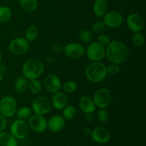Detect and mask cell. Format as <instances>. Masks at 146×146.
Wrapping results in <instances>:
<instances>
[{"label":"cell","mask_w":146,"mask_h":146,"mask_svg":"<svg viewBox=\"0 0 146 146\" xmlns=\"http://www.w3.org/2000/svg\"><path fill=\"white\" fill-rule=\"evenodd\" d=\"M108 4L106 0H96L94 2L93 11L97 17H102L108 12Z\"/></svg>","instance_id":"d6986e66"},{"label":"cell","mask_w":146,"mask_h":146,"mask_svg":"<svg viewBox=\"0 0 146 146\" xmlns=\"http://www.w3.org/2000/svg\"><path fill=\"white\" fill-rule=\"evenodd\" d=\"M16 114H17V116L19 119L27 121L32 115V110L29 107L23 106L17 110Z\"/></svg>","instance_id":"603a6c76"},{"label":"cell","mask_w":146,"mask_h":146,"mask_svg":"<svg viewBox=\"0 0 146 146\" xmlns=\"http://www.w3.org/2000/svg\"><path fill=\"white\" fill-rule=\"evenodd\" d=\"M11 17V11L9 7L0 6V24L7 23Z\"/></svg>","instance_id":"484cf974"},{"label":"cell","mask_w":146,"mask_h":146,"mask_svg":"<svg viewBox=\"0 0 146 146\" xmlns=\"http://www.w3.org/2000/svg\"><path fill=\"white\" fill-rule=\"evenodd\" d=\"M19 4L21 8L28 12L36 11L38 7L37 0H19Z\"/></svg>","instance_id":"7402d4cb"},{"label":"cell","mask_w":146,"mask_h":146,"mask_svg":"<svg viewBox=\"0 0 146 146\" xmlns=\"http://www.w3.org/2000/svg\"><path fill=\"white\" fill-rule=\"evenodd\" d=\"M29 126L34 132L41 133L47 128V121L43 115L34 114L29 118Z\"/></svg>","instance_id":"8fae6325"},{"label":"cell","mask_w":146,"mask_h":146,"mask_svg":"<svg viewBox=\"0 0 146 146\" xmlns=\"http://www.w3.org/2000/svg\"><path fill=\"white\" fill-rule=\"evenodd\" d=\"M32 111L35 114L44 115L51 111L52 107L51 100L46 96H38L32 101Z\"/></svg>","instance_id":"277c9868"},{"label":"cell","mask_w":146,"mask_h":146,"mask_svg":"<svg viewBox=\"0 0 146 146\" xmlns=\"http://www.w3.org/2000/svg\"><path fill=\"white\" fill-rule=\"evenodd\" d=\"M44 86L48 92L54 94L59 91L61 88V82L58 76L54 74H48L44 78Z\"/></svg>","instance_id":"5bb4252c"},{"label":"cell","mask_w":146,"mask_h":146,"mask_svg":"<svg viewBox=\"0 0 146 146\" xmlns=\"http://www.w3.org/2000/svg\"><path fill=\"white\" fill-rule=\"evenodd\" d=\"M29 133L28 123L24 120H16L10 127V133L18 140H23L27 138Z\"/></svg>","instance_id":"8992f818"},{"label":"cell","mask_w":146,"mask_h":146,"mask_svg":"<svg viewBox=\"0 0 146 146\" xmlns=\"http://www.w3.org/2000/svg\"><path fill=\"white\" fill-rule=\"evenodd\" d=\"M111 91L105 88H101L97 90L94 95V102L96 107L99 108H106L111 104Z\"/></svg>","instance_id":"52a82bcc"},{"label":"cell","mask_w":146,"mask_h":146,"mask_svg":"<svg viewBox=\"0 0 146 146\" xmlns=\"http://www.w3.org/2000/svg\"><path fill=\"white\" fill-rule=\"evenodd\" d=\"M7 125V123L5 117L3 116V115L0 113V133L3 132V131L6 129Z\"/></svg>","instance_id":"e575fe53"},{"label":"cell","mask_w":146,"mask_h":146,"mask_svg":"<svg viewBox=\"0 0 146 146\" xmlns=\"http://www.w3.org/2000/svg\"><path fill=\"white\" fill-rule=\"evenodd\" d=\"M52 107L56 110H63L68 104V97L64 92L58 91L54 93L51 100Z\"/></svg>","instance_id":"e0dca14e"},{"label":"cell","mask_w":146,"mask_h":146,"mask_svg":"<svg viewBox=\"0 0 146 146\" xmlns=\"http://www.w3.org/2000/svg\"><path fill=\"white\" fill-rule=\"evenodd\" d=\"M66 125V121L63 116L56 115L51 117L47 122V128L51 131L54 133L61 131Z\"/></svg>","instance_id":"2e32d148"},{"label":"cell","mask_w":146,"mask_h":146,"mask_svg":"<svg viewBox=\"0 0 146 146\" xmlns=\"http://www.w3.org/2000/svg\"><path fill=\"white\" fill-rule=\"evenodd\" d=\"M97 117L98 121H101V123H105L109 119V113L106 108H100L97 113Z\"/></svg>","instance_id":"4dcf8cb0"},{"label":"cell","mask_w":146,"mask_h":146,"mask_svg":"<svg viewBox=\"0 0 146 146\" xmlns=\"http://www.w3.org/2000/svg\"><path fill=\"white\" fill-rule=\"evenodd\" d=\"M111 38L109 36L107 35V34H101L100 36H98L97 42H98V44H101V45H102L103 46L106 47L110 43H111Z\"/></svg>","instance_id":"836d02e7"},{"label":"cell","mask_w":146,"mask_h":146,"mask_svg":"<svg viewBox=\"0 0 146 146\" xmlns=\"http://www.w3.org/2000/svg\"><path fill=\"white\" fill-rule=\"evenodd\" d=\"M38 34V28L36 25H30L25 31V38L29 41H33L37 38Z\"/></svg>","instance_id":"d4e9b609"},{"label":"cell","mask_w":146,"mask_h":146,"mask_svg":"<svg viewBox=\"0 0 146 146\" xmlns=\"http://www.w3.org/2000/svg\"><path fill=\"white\" fill-rule=\"evenodd\" d=\"M29 88V81L24 76H19L16 79L14 89L18 94H23Z\"/></svg>","instance_id":"ffe728a7"},{"label":"cell","mask_w":146,"mask_h":146,"mask_svg":"<svg viewBox=\"0 0 146 146\" xmlns=\"http://www.w3.org/2000/svg\"><path fill=\"white\" fill-rule=\"evenodd\" d=\"M103 21L106 27L111 29H116L122 24L123 17L118 11H109L104 16Z\"/></svg>","instance_id":"7c38bea8"},{"label":"cell","mask_w":146,"mask_h":146,"mask_svg":"<svg viewBox=\"0 0 146 146\" xmlns=\"http://www.w3.org/2000/svg\"><path fill=\"white\" fill-rule=\"evenodd\" d=\"M79 38L81 41L88 44V43H91L92 41V34L88 30H81L79 33Z\"/></svg>","instance_id":"f1b7e54d"},{"label":"cell","mask_w":146,"mask_h":146,"mask_svg":"<svg viewBox=\"0 0 146 146\" xmlns=\"http://www.w3.org/2000/svg\"><path fill=\"white\" fill-rule=\"evenodd\" d=\"M80 108L86 114H91L95 111L96 106L94 100L88 96H84L81 97L78 102Z\"/></svg>","instance_id":"ac0fdd59"},{"label":"cell","mask_w":146,"mask_h":146,"mask_svg":"<svg viewBox=\"0 0 146 146\" xmlns=\"http://www.w3.org/2000/svg\"><path fill=\"white\" fill-rule=\"evenodd\" d=\"M91 138L97 143H106L110 140V133L106 128L98 126L93 129L91 133Z\"/></svg>","instance_id":"9a60e30c"},{"label":"cell","mask_w":146,"mask_h":146,"mask_svg":"<svg viewBox=\"0 0 146 146\" xmlns=\"http://www.w3.org/2000/svg\"><path fill=\"white\" fill-rule=\"evenodd\" d=\"M17 111L16 100L10 96H6L0 100V113L5 118L14 116Z\"/></svg>","instance_id":"5b68a950"},{"label":"cell","mask_w":146,"mask_h":146,"mask_svg":"<svg viewBox=\"0 0 146 146\" xmlns=\"http://www.w3.org/2000/svg\"><path fill=\"white\" fill-rule=\"evenodd\" d=\"M0 146H18L17 139L11 133H0Z\"/></svg>","instance_id":"44dd1931"},{"label":"cell","mask_w":146,"mask_h":146,"mask_svg":"<svg viewBox=\"0 0 146 146\" xmlns=\"http://www.w3.org/2000/svg\"><path fill=\"white\" fill-rule=\"evenodd\" d=\"M126 24L133 32H141L144 27L143 19L138 14H131L127 18Z\"/></svg>","instance_id":"4fadbf2b"},{"label":"cell","mask_w":146,"mask_h":146,"mask_svg":"<svg viewBox=\"0 0 146 146\" xmlns=\"http://www.w3.org/2000/svg\"><path fill=\"white\" fill-rule=\"evenodd\" d=\"M1 58H2V57H1V51H0V63H1Z\"/></svg>","instance_id":"8d00e7d4"},{"label":"cell","mask_w":146,"mask_h":146,"mask_svg":"<svg viewBox=\"0 0 146 146\" xmlns=\"http://www.w3.org/2000/svg\"><path fill=\"white\" fill-rule=\"evenodd\" d=\"M85 74L87 79L90 81L99 83L106 77V66L101 61H94L87 66Z\"/></svg>","instance_id":"7a4b0ae2"},{"label":"cell","mask_w":146,"mask_h":146,"mask_svg":"<svg viewBox=\"0 0 146 146\" xmlns=\"http://www.w3.org/2000/svg\"><path fill=\"white\" fill-rule=\"evenodd\" d=\"M85 53L91 61H101L106 56V48L98 42H92L88 46Z\"/></svg>","instance_id":"ba28073f"},{"label":"cell","mask_w":146,"mask_h":146,"mask_svg":"<svg viewBox=\"0 0 146 146\" xmlns=\"http://www.w3.org/2000/svg\"><path fill=\"white\" fill-rule=\"evenodd\" d=\"M3 79H4V75H3V73L0 72V82H1V81H3Z\"/></svg>","instance_id":"d590c367"},{"label":"cell","mask_w":146,"mask_h":146,"mask_svg":"<svg viewBox=\"0 0 146 146\" xmlns=\"http://www.w3.org/2000/svg\"><path fill=\"white\" fill-rule=\"evenodd\" d=\"M120 72V67L118 64H111L106 67L107 74L110 76H116Z\"/></svg>","instance_id":"d6a6232c"},{"label":"cell","mask_w":146,"mask_h":146,"mask_svg":"<svg viewBox=\"0 0 146 146\" xmlns=\"http://www.w3.org/2000/svg\"><path fill=\"white\" fill-rule=\"evenodd\" d=\"M77 114V110L74 106H66L63 109V118L65 120H72Z\"/></svg>","instance_id":"cb8c5ba5"},{"label":"cell","mask_w":146,"mask_h":146,"mask_svg":"<svg viewBox=\"0 0 146 146\" xmlns=\"http://www.w3.org/2000/svg\"><path fill=\"white\" fill-rule=\"evenodd\" d=\"M106 28V25L103 21H98L94 23L92 25L91 29L94 33H96V34H100L102 33L104 31Z\"/></svg>","instance_id":"1f68e13d"},{"label":"cell","mask_w":146,"mask_h":146,"mask_svg":"<svg viewBox=\"0 0 146 146\" xmlns=\"http://www.w3.org/2000/svg\"><path fill=\"white\" fill-rule=\"evenodd\" d=\"M29 88L34 94H38L42 90V84L37 78L31 79L29 81Z\"/></svg>","instance_id":"4316f807"},{"label":"cell","mask_w":146,"mask_h":146,"mask_svg":"<svg viewBox=\"0 0 146 146\" xmlns=\"http://www.w3.org/2000/svg\"><path fill=\"white\" fill-rule=\"evenodd\" d=\"M44 71V63L37 58H30L23 64L22 73L24 76L28 80L38 78L42 75Z\"/></svg>","instance_id":"3957f363"},{"label":"cell","mask_w":146,"mask_h":146,"mask_svg":"<svg viewBox=\"0 0 146 146\" xmlns=\"http://www.w3.org/2000/svg\"><path fill=\"white\" fill-rule=\"evenodd\" d=\"M29 43L25 37H18L12 40L9 45V49L15 55H23L27 52Z\"/></svg>","instance_id":"9c48e42d"},{"label":"cell","mask_w":146,"mask_h":146,"mask_svg":"<svg viewBox=\"0 0 146 146\" xmlns=\"http://www.w3.org/2000/svg\"><path fill=\"white\" fill-rule=\"evenodd\" d=\"M132 41L133 44L136 46H142L145 43V37L143 34L141 32L134 33L132 37Z\"/></svg>","instance_id":"83f0119b"},{"label":"cell","mask_w":146,"mask_h":146,"mask_svg":"<svg viewBox=\"0 0 146 146\" xmlns=\"http://www.w3.org/2000/svg\"><path fill=\"white\" fill-rule=\"evenodd\" d=\"M64 52L66 56L71 59H78L83 57L86 49L78 43H69L64 47Z\"/></svg>","instance_id":"30bf717a"},{"label":"cell","mask_w":146,"mask_h":146,"mask_svg":"<svg viewBox=\"0 0 146 146\" xmlns=\"http://www.w3.org/2000/svg\"><path fill=\"white\" fill-rule=\"evenodd\" d=\"M129 55V48L122 41H111L106 46L105 56L113 64H123L128 60Z\"/></svg>","instance_id":"6da1fadb"},{"label":"cell","mask_w":146,"mask_h":146,"mask_svg":"<svg viewBox=\"0 0 146 146\" xmlns=\"http://www.w3.org/2000/svg\"><path fill=\"white\" fill-rule=\"evenodd\" d=\"M63 89L65 92L69 93V94L75 92L77 89L76 83L73 81H66L63 86Z\"/></svg>","instance_id":"f546056e"}]
</instances>
